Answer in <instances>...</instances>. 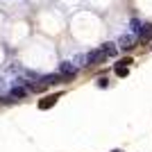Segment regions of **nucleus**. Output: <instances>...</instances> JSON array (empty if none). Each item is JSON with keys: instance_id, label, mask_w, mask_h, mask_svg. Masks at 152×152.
Returning a JSON list of instances; mask_svg holds the SVG:
<instances>
[{"instance_id": "obj_1", "label": "nucleus", "mask_w": 152, "mask_h": 152, "mask_svg": "<svg viewBox=\"0 0 152 152\" xmlns=\"http://www.w3.org/2000/svg\"><path fill=\"white\" fill-rule=\"evenodd\" d=\"M136 34H132V32H129V34H125V37H121L118 39V48H121V50H132L134 48V43H136Z\"/></svg>"}, {"instance_id": "obj_2", "label": "nucleus", "mask_w": 152, "mask_h": 152, "mask_svg": "<svg viewBox=\"0 0 152 152\" xmlns=\"http://www.w3.org/2000/svg\"><path fill=\"white\" fill-rule=\"evenodd\" d=\"M59 73H61L66 80H70V77L77 75V66H75V64H70V61H64V64H59Z\"/></svg>"}, {"instance_id": "obj_3", "label": "nucleus", "mask_w": 152, "mask_h": 152, "mask_svg": "<svg viewBox=\"0 0 152 152\" xmlns=\"http://www.w3.org/2000/svg\"><path fill=\"white\" fill-rule=\"evenodd\" d=\"M104 52L102 50H91L89 55H86V57H84V61L89 64V66H95V64H100V61H104Z\"/></svg>"}, {"instance_id": "obj_4", "label": "nucleus", "mask_w": 152, "mask_h": 152, "mask_svg": "<svg viewBox=\"0 0 152 152\" xmlns=\"http://www.w3.org/2000/svg\"><path fill=\"white\" fill-rule=\"evenodd\" d=\"M57 100H59V95H57V93H55V95H45L43 100H39V109H50Z\"/></svg>"}, {"instance_id": "obj_5", "label": "nucleus", "mask_w": 152, "mask_h": 152, "mask_svg": "<svg viewBox=\"0 0 152 152\" xmlns=\"http://www.w3.org/2000/svg\"><path fill=\"white\" fill-rule=\"evenodd\" d=\"M61 80H66V77L61 75V73H57V75H45V77H41L43 86H50V84H59Z\"/></svg>"}, {"instance_id": "obj_6", "label": "nucleus", "mask_w": 152, "mask_h": 152, "mask_svg": "<svg viewBox=\"0 0 152 152\" xmlns=\"http://www.w3.org/2000/svg\"><path fill=\"white\" fill-rule=\"evenodd\" d=\"M139 39H141V41H150V39H152V23H145V25H143Z\"/></svg>"}, {"instance_id": "obj_7", "label": "nucleus", "mask_w": 152, "mask_h": 152, "mask_svg": "<svg viewBox=\"0 0 152 152\" xmlns=\"http://www.w3.org/2000/svg\"><path fill=\"white\" fill-rule=\"evenodd\" d=\"M100 50L102 52H104V57H116V52H118V48H116V45L114 43H104V45H102V48H100Z\"/></svg>"}, {"instance_id": "obj_8", "label": "nucleus", "mask_w": 152, "mask_h": 152, "mask_svg": "<svg viewBox=\"0 0 152 152\" xmlns=\"http://www.w3.org/2000/svg\"><path fill=\"white\" fill-rule=\"evenodd\" d=\"M27 91H30V89H25V86H20V84H18V86H14L9 93H12V98H25Z\"/></svg>"}, {"instance_id": "obj_9", "label": "nucleus", "mask_w": 152, "mask_h": 152, "mask_svg": "<svg viewBox=\"0 0 152 152\" xmlns=\"http://www.w3.org/2000/svg\"><path fill=\"white\" fill-rule=\"evenodd\" d=\"M127 73H129L127 66H116V75H118V77H127Z\"/></svg>"}, {"instance_id": "obj_10", "label": "nucleus", "mask_w": 152, "mask_h": 152, "mask_svg": "<svg viewBox=\"0 0 152 152\" xmlns=\"http://www.w3.org/2000/svg\"><path fill=\"white\" fill-rule=\"evenodd\" d=\"M132 57H125V59H121V61H118V66H127V68H129V66H132Z\"/></svg>"}, {"instance_id": "obj_11", "label": "nucleus", "mask_w": 152, "mask_h": 152, "mask_svg": "<svg viewBox=\"0 0 152 152\" xmlns=\"http://www.w3.org/2000/svg\"><path fill=\"white\" fill-rule=\"evenodd\" d=\"M107 80H104V77H100V80H98V86H100V89H104V86H107Z\"/></svg>"}, {"instance_id": "obj_12", "label": "nucleus", "mask_w": 152, "mask_h": 152, "mask_svg": "<svg viewBox=\"0 0 152 152\" xmlns=\"http://www.w3.org/2000/svg\"><path fill=\"white\" fill-rule=\"evenodd\" d=\"M114 152H123V150H114Z\"/></svg>"}]
</instances>
